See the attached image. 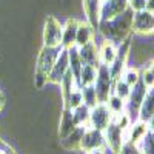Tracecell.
<instances>
[{
	"mask_svg": "<svg viewBox=\"0 0 154 154\" xmlns=\"http://www.w3.org/2000/svg\"><path fill=\"white\" fill-rule=\"evenodd\" d=\"M133 16H134V12L128 8L119 17L108 20V22H100L97 28H99L102 37L108 38V40H112L116 43H120L126 37H130L131 32H133L131 31Z\"/></svg>",
	"mask_w": 154,
	"mask_h": 154,
	"instance_id": "6da1fadb",
	"label": "cell"
},
{
	"mask_svg": "<svg viewBox=\"0 0 154 154\" xmlns=\"http://www.w3.org/2000/svg\"><path fill=\"white\" fill-rule=\"evenodd\" d=\"M131 46H133L131 35L126 37L120 43H117V56H116L114 62L108 66L112 80L120 79L122 74L125 72V69L128 68V59H130V56H131Z\"/></svg>",
	"mask_w": 154,
	"mask_h": 154,
	"instance_id": "7a4b0ae2",
	"label": "cell"
},
{
	"mask_svg": "<svg viewBox=\"0 0 154 154\" xmlns=\"http://www.w3.org/2000/svg\"><path fill=\"white\" fill-rule=\"evenodd\" d=\"M112 83L114 80L109 74V68L106 65H100L97 68V79L94 82V89L99 103H106L108 97L112 94Z\"/></svg>",
	"mask_w": 154,
	"mask_h": 154,
	"instance_id": "3957f363",
	"label": "cell"
},
{
	"mask_svg": "<svg viewBox=\"0 0 154 154\" xmlns=\"http://www.w3.org/2000/svg\"><path fill=\"white\" fill-rule=\"evenodd\" d=\"M103 136H105L106 146L114 154H117L120 151L123 142L126 140V130H125L123 126H120L116 119H112V122L103 130Z\"/></svg>",
	"mask_w": 154,
	"mask_h": 154,
	"instance_id": "277c9868",
	"label": "cell"
},
{
	"mask_svg": "<svg viewBox=\"0 0 154 154\" xmlns=\"http://www.w3.org/2000/svg\"><path fill=\"white\" fill-rule=\"evenodd\" d=\"M62 32H63V25L54 16H48L43 28V46H60Z\"/></svg>",
	"mask_w": 154,
	"mask_h": 154,
	"instance_id": "5b68a950",
	"label": "cell"
},
{
	"mask_svg": "<svg viewBox=\"0 0 154 154\" xmlns=\"http://www.w3.org/2000/svg\"><path fill=\"white\" fill-rule=\"evenodd\" d=\"M112 119H114V114L109 111L106 103H97L94 108H91V111H89L88 128H96V130L103 131L112 122Z\"/></svg>",
	"mask_w": 154,
	"mask_h": 154,
	"instance_id": "8992f818",
	"label": "cell"
},
{
	"mask_svg": "<svg viewBox=\"0 0 154 154\" xmlns=\"http://www.w3.org/2000/svg\"><path fill=\"white\" fill-rule=\"evenodd\" d=\"M60 51H62V46H43L40 49V53H38V57H37L35 71L48 75L51 72V69H53Z\"/></svg>",
	"mask_w": 154,
	"mask_h": 154,
	"instance_id": "52a82bcc",
	"label": "cell"
},
{
	"mask_svg": "<svg viewBox=\"0 0 154 154\" xmlns=\"http://www.w3.org/2000/svg\"><path fill=\"white\" fill-rule=\"evenodd\" d=\"M105 136L103 131L96 130V128H85V133L80 140V151L89 152L94 149H105Z\"/></svg>",
	"mask_w": 154,
	"mask_h": 154,
	"instance_id": "ba28073f",
	"label": "cell"
},
{
	"mask_svg": "<svg viewBox=\"0 0 154 154\" xmlns=\"http://www.w3.org/2000/svg\"><path fill=\"white\" fill-rule=\"evenodd\" d=\"M146 91H148V88L145 86V83L142 80H139L134 86H131V93L126 99V114L130 116V119H131L133 114L137 116L139 108H140V105H142V102L145 99Z\"/></svg>",
	"mask_w": 154,
	"mask_h": 154,
	"instance_id": "9c48e42d",
	"label": "cell"
},
{
	"mask_svg": "<svg viewBox=\"0 0 154 154\" xmlns=\"http://www.w3.org/2000/svg\"><path fill=\"white\" fill-rule=\"evenodd\" d=\"M131 31L136 34H142V35L152 34L154 32V14H151L148 11L134 12Z\"/></svg>",
	"mask_w": 154,
	"mask_h": 154,
	"instance_id": "30bf717a",
	"label": "cell"
},
{
	"mask_svg": "<svg viewBox=\"0 0 154 154\" xmlns=\"http://www.w3.org/2000/svg\"><path fill=\"white\" fill-rule=\"evenodd\" d=\"M128 9V0H103L100 6V22H108Z\"/></svg>",
	"mask_w": 154,
	"mask_h": 154,
	"instance_id": "8fae6325",
	"label": "cell"
},
{
	"mask_svg": "<svg viewBox=\"0 0 154 154\" xmlns=\"http://www.w3.org/2000/svg\"><path fill=\"white\" fill-rule=\"evenodd\" d=\"M69 69V60H68V49L62 48L60 54L54 63L53 69H51V72L48 74V82L51 83H56V85H60L63 75H65Z\"/></svg>",
	"mask_w": 154,
	"mask_h": 154,
	"instance_id": "7c38bea8",
	"label": "cell"
},
{
	"mask_svg": "<svg viewBox=\"0 0 154 154\" xmlns=\"http://www.w3.org/2000/svg\"><path fill=\"white\" fill-rule=\"evenodd\" d=\"M79 56L82 60V65H91L99 68L100 63V56H99V45L96 42H89L83 46L79 48Z\"/></svg>",
	"mask_w": 154,
	"mask_h": 154,
	"instance_id": "4fadbf2b",
	"label": "cell"
},
{
	"mask_svg": "<svg viewBox=\"0 0 154 154\" xmlns=\"http://www.w3.org/2000/svg\"><path fill=\"white\" fill-rule=\"evenodd\" d=\"M103 0H83V11L86 16V22L94 29H97L100 23V6Z\"/></svg>",
	"mask_w": 154,
	"mask_h": 154,
	"instance_id": "5bb4252c",
	"label": "cell"
},
{
	"mask_svg": "<svg viewBox=\"0 0 154 154\" xmlns=\"http://www.w3.org/2000/svg\"><path fill=\"white\" fill-rule=\"evenodd\" d=\"M99 56H100L102 65L109 66L114 62L116 56H117V43L112 40H108V38H103L102 43L99 45Z\"/></svg>",
	"mask_w": 154,
	"mask_h": 154,
	"instance_id": "9a60e30c",
	"label": "cell"
},
{
	"mask_svg": "<svg viewBox=\"0 0 154 154\" xmlns=\"http://www.w3.org/2000/svg\"><path fill=\"white\" fill-rule=\"evenodd\" d=\"M148 131H149V128H148L146 122H143V120L131 122V125L128 126V130H126V140L139 145L140 140L148 134Z\"/></svg>",
	"mask_w": 154,
	"mask_h": 154,
	"instance_id": "2e32d148",
	"label": "cell"
},
{
	"mask_svg": "<svg viewBox=\"0 0 154 154\" xmlns=\"http://www.w3.org/2000/svg\"><path fill=\"white\" fill-rule=\"evenodd\" d=\"M77 26H79V20L75 19H68L63 25V32H62V48H71L75 45V34H77Z\"/></svg>",
	"mask_w": 154,
	"mask_h": 154,
	"instance_id": "e0dca14e",
	"label": "cell"
},
{
	"mask_svg": "<svg viewBox=\"0 0 154 154\" xmlns=\"http://www.w3.org/2000/svg\"><path fill=\"white\" fill-rule=\"evenodd\" d=\"M75 128H77V125L72 117V111L63 108V111L60 114V122H59V139L62 140V139L68 137Z\"/></svg>",
	"mask_w": 154,
	"mask_h": 154,
	"instance_id": "ac0fdd59",
	"label": "cell"
},
{
	"mask_svg": "<svg viewBox=\"0 0 154 154\" xmlns=\"http://www.w3.org/2000/svg\"><path fill=\"white\" fill-rule=\"evenodd\" d=\"M152 116H154V88H149L146 91V94H145V99L142 102V105H140V108H139L137 120L148 122Z\"/></svg>",
	"mask_w": 154,
	"mask_h": 154,
	"instance_id": "d6986e66",
	"label": "cell"
},
{
	"mask_svg": "<svg viewBox=\"0 0 154 154\" xmlns=\"http://www.w3.org/2000/svg\"><path fill=\"white\" fill-rule=\"evenodd\" d=\"M94 35H96V29L88 22H79L77 34H75V46L80 48L89 42H94Z\"/></svg>",
	"mask_w": 154,
	"mask_h": 154,
	"instance_id": "ffe728a7",
	"label": "cell"
},
{
	"mask_svg": "<svg viewBox=\"0 0 154 154\" xmlns=\"http://www.w3.org/2000/svg\"><path fill=\"white\" fill-rule=\"evenodd\" d=\"M83 133H85V126H77L68 137L60 140V145L66 151H80V140Z\"/></svg>",
	"mask_w": 154,
	"mask_h": 154,
	"instance_id": "44dd1931",
	"label": "cell"
},
{
	"mask_svg": "<svg viewBox=\"0 0 154 154\" xmlns=\"http://www.w3.org/2000/svg\"><path fill=\"white\" fill-rule=\"evenodd\" d=\"M96 79H97V68L91 66V65H83L80 69V74H79L77 85H79V88L91 86V85H94Z\"/></svg>",
	"mask_w": 154,
	"mask_h": 154,
	"instance_id": "7402d4cb",
	"label": "cell"
},
{
	"mask_svg": "<svg viewBox=\"0 0 154 154\" xmlns=\"http://www.w3.org/2000/svg\"><path fill=\"white\" fill-rule=\"evenodd\" d=\"M68 60H69V71L74 74L75 80H79V74H80V69H82V60H80V56H79V48L75 45L68 48Z\"/></svg>",
	"mask_w": 154,
	"mask_h": 154,
	"instance_id": "603a6c76",
	"label": "cell"
},
{
	"mask_svg": "<svg viewBox=\"0 0 154 154\" xmlns=\"http://www.w3.org/2000/svg\"><path fill=\"white\" fill-rule=\"evenodd\" d=\"M82 103H83V97H82V89L80 88H74L66 97H63V108H66V109L72 111L74 108L80 106Z\"/></svg>",
	"mask_w": 154,
	"mask_h": 154,
	"instance_id": "cb8c5ba5",
	"label": "cell"
},
{
	"mask_svg": "<svg viewBox=\"0 0 154 154\" xmlns=\"http://www.w3.org/2000/svg\"><path fill=\"white\" fill-rule=\"evenodd\" d=\"M89 111L91 108H88L86 105H80L72 109V117H74V122L77 126H85L88 128V122H89Z\"/></svg>",
	"mask_w": 154,
	"mask_h": 154,
	"instance_id": "d4e9b609",
	"label": "cell"
},
{
	"mask_svg": "<svg viewBox=\"0 0 154 154\" xmlns=\"http://www.w3.org/2000/svg\"><path fill=\"white\" fill-rule=\"evenodd\" d=\"M106 106L109 108V111L117 116V114H122V112H126V100L120 99L119 96L116 94H111L106 100Z\"/></svg>",
	"mask_w": 154,
	"mask_h": 154,
	"instance_id": "484cf974",
	"label": "cell"
},
{
	"mask_svg": "<svg viewBox=\"0 0 154 154\" xmlns=\"http://www.w3.org/2000/svg\"><path fill=\"white\" fill-rule=\"evenodd\" d=\"M74 88H79V85H77V80H75V77L74 74L68 69V72L63 75V79L60 82V89H62V99L63 97H66Z\"/></svg>",
	"mask_w": 154,
	"mask_h": 154,
	"instance_id": "4316f807",
	"label": "cell"
},
{
	"mask_svg": "<svg viewBox=\"0 0 154 154\" xmlns=\"http://www.w3.org/2000/svg\"><path fill=\"white\" fill-rule=\"evenodd\" d=\"M80 89H82L83 105H86L88 108H94V106L99 103L96 89H94V85H91V86H83V88H80Z\"/></svg>",
	"mask_w": 154,
	"mask_h": 154,
	"instance_id": "83f0119b",
	"label": "cell"
},
{
	"mask_svg": "<svg viewBox=\"0 0 154 154\" xmlns=\"http://www.w3.org/2000/svg\"><path fill=\"white\" fill-rule=\"evenodd\" d=\"M130 93H131V86L128 83H125L122 79H116L114 80V83H112V94H116V96H119L120 99L126 100L128 96H130Z\"/></svg>",
	"mask_w": 154,
	"mask_h": 154,
	"instance_id": "f1b7e54d",
	"label": "cell"
},
{
	"mask_svg": "<svg viewBox=\"0 0 154 154\" xmlns=\"http://www.w3.org/2000/svg\"><path fill=\"white\" fill-rule=\"evenodd\" d=\"M120 79H122L125 83H128L130 86H134V85L140 80V71L136 69V68H130V66H128V68L125 69V72L122 74Z\"/></svg>",
	"mask_w": 154,
	"mask_h": 154,
	"instance_id": "f546056e",
	"label": "cell"
},
{
	"mask_svg": "<svg viewBox=\"0 0 154 154\" xmlns=\"http://www.w3.org/2000/svg\"><path fill=\"white\" fill-rule=\"evenodd\" d=\"M139 146L143 154H154V133L148 131V134L140 140Z\"/></svg>",
	"mask_w": 154,
	"mask_h": 154,
	"instance_id": "4dcf8cb0",
	"label": "cell"
},
{
	"mask_svg": "<svg viewBox=\"0 0 154 154\" xmlns=\"http://www.w3.org/2000/svg\"><path fill=\"white\" fill-rule=\"evenodd\" d=\"M117 154H143V152H142V149H140V146L137 143H133V142H130V140H125L120 151Z\"/></svg>",
	"mask_w": 154,
	"mask_h": 154,
	"instance_id": "1f68e13d",
	"label": "cell"
},
{
	"mask_svg": "<svg viewBox=\"0 0 154 154\" xmlns=\"http://www.w3.org/2000/svg\"><path fill=\"white\" fill-rule=\"evenodd\" d=\"M140 80L145 83V86L149 89V88H154V74L151 72V69L148 66H145L142 71H140Z\"/></svg>",
	"mask_w": 154,
	"mask_h": 154,
	"instance_id": "d6a6232c",
	"label": "cell"
},
{
	"mask_svg": "<svg viewBox=\"0 0 154 154\" xmlns=\"http://www.w3.org/2000/svg\"><path fill=\"white\" fill-rule=\"evenodd\" d=\"M145 5H146V0H128V8L133 12L145 11Z\"/></svg>",
	"mask_w": 154,
	"mask_h": 154,
	"instance_id": "836d02e7",
	"label": "cell"
},
{
	"mask_svg": "<svg viewBox=\"0 0 154 154\" xmlns=\"http://www.w3.org/2000/svg\"><path fill=\"white\" fill-rule=\"evenodd\" d=\"M34 83H35V86H37L38 89H42V88L48 83V75L43 74V72L35 71V74H34Z\"/></svg>",
	"mask_w": 154,
	"mask_h": 154,
	"instance_id": "e575fe53",
	"label": "cell"
},
{
	"mask_svg": "<svg viewBox=\"0 0 154 154\" xmlns=\"http://www.w3.org/2000/svg\"><path fill=\"white\" fill-rule=\"evenodd\" d=\"M145 11L154 14V0H146V5H145Z\"/></svg>",
	"mask_w": 154,
	"mask_h": 154,
	"instance_id": "d590c367",
	"label": "cell"
},
{
	"mask_svg": "<svg viewBox=\"0 0 154 154\" xmlns=\"http://www.w3.org/2000/svg\"><path fill=\"white\" fill-rule=\"evenodd\" d=\"M146 123H148V128H149V131H151V133H154V116H152V117H151V119H149V120H148Z\"/></svg>",
	"mask_w": 154,
	"mask_h": 154,
	"instance_id": "8d00e7d4",
	"label": "cell"
},
{
	"mask_svg": "<svg viewBox=\"0 0 154 154\" xmlns=\"http://www.w3.org/2000/svg\"><path fill=\"white\" fill-rule=\"evenodd\" d=\"M3 106H5V96H3L2 91H0V112H2Z\"/></svg>",
	"mask_w": 154,
	"mask_h": 154,
	"instance_id": "74e56055",
	"label": "cell"
},
{
	"mask_svg": "<svg viewBox=\"0 0 154 154\" xmlns=\"http://www.w3.org/2000/svg\"><path fill=\"white\" fill-rule=\"evenodd\" d=\"M88 154H105V149H94V151H89Z\"/></svg>",
	"mask_w": 154,
	"mask_h": 154,
	"instance_id": "f35d334b",
	"label": "cell"
},
{
	"mask_svg": "<svg viewBox=\"0 0 154 154\" xmlns=\"http://www.w3.org/2000/svg\"><path fill=\"white\" fill-rule=\"evenodd\" d=\"M148 68H149V69H151V72L154 74V59H152V60L148 63Z\"/></svg>",
	"mask_w": 154,
	"mask_h": 154,
	"instance_id": "ab89813d",
	"label": "cell"
},
{
	"mask_svg": "<svg viewBox=\"0 0 154 154\" xmlns=\"http://www.w3.org/2000/svg\"><path fill=\"white\" fill-rule=\"evenodd\" d=\"M0 154H8V151L6 149H0Z\"/></svg>",
	"mask_w": 154,
	"mask_h": 154,
	"instance_id": "60d3db41",
	"label": "cell"
}]
</instances>
